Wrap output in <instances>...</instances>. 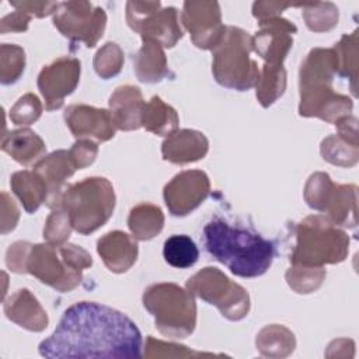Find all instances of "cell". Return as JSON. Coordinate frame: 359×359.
Listing matches in <instances>:
<instances>
[{
	"label": "cell",
	"instance_id": "1",
	"mask_svg": "<svg viewBox=\"0 0 359 359\" xmlns=\"http://www.w3.org/2000/svg\"><path fill=\"white\" fill-rule=\"evenodd\" d=\"M142 334L122 311L95 302H77L67 307L52 335L43 339V358L139 359Z\"/></svg>",
	"mask_w": 359,
	"mask_h": 359
},
{
	"label": "cell",
	"instance_id": "2",
	"mask_svg": "<svg viewBox=\"0 0 359 359\" xmlns=\"http://www.w3.org/2000/svg\"><path fill=\"white\" fill-rule=\"evenodd\" d=\"M203 244L210 257L241 278L265 273L275 257L272 241L219 217L205 224Z\"/></svg>",
	"mask_w": 359,
	"mask_h": 359
},
{
	"label": "cell",
	"instance_id": "3",
	"mask_svg": "<svg viewBox=\"0 0 359 359\" xmlns=\"http://www.w3.org/2000/svg\"><path fill=\"white\" fill-rule=\"evenodd\" d=\"M60 202L72 227L81 234H90L111 217L115 195L108 180L93 177L69 187Z\"/></svg>",
	"mask_w": 359,
	"mask_h": 359
},
{
	"label": "cell",
	"instance_id": "4",
	"mask_svg": "<svg viewBox=\"0 0 359 359\" xmlns=\"http://www.w3.org/2000/svg\"><path fill=\"white\" fill-rule=\"evenodd\" d=\"M60 247L45 244L32 245L18 272H29L41 282L57 290H70L81 279L83 268L91 266V257L77 245L63 247V261L59 258Z\"/></svg>",
	"mask_w": 359,
	"mask_h": 359
},
{
	"label": "cell",
	"instance_id": "5",
	"mask_svg": "<svg viewBox=\"0 0 359 359\" xmlns=\"http://www.w3.org/2000/svg\"><path fill=\"white\" fill-rule=\"evenodd\" d=\"M144 307L153 314L156 328L172 338L188 337L196 323V307L189 292L174 283L150 286L143 296Z\"/></svg>",
	"mask_w": 359,
	"mask_h": 359
},
{
	"label": "cell",
	"instance_id": "6",
	"mask_svg": "<svg viewBox=\"0 0 359 359\" xmlns=\"http://www.w3.org/2000/svg\"><path fill=\"white\" fill-rule=\"evenodd\" d=\"M297 245L293 262L317 266L324 262H338L346 255L348 238L320 216L307 217L297 227Z\"/></svg>",
	"mask_w": 359,
	"mask_h": 359
},
{
	"label": "cell",
	"instance_id": "7",
	"mask_svg": "<svg viewBox=\"0 0 359 359\" xmlns=\"http://www.w3.org/2000/svg\"><path fill=\"white\" fill-rule=\"evenodd\" d=\"M251 45L250 36L237 28H229L222 42H217L213 74L222 86L243 91L255 84L259 72L248 57Z\"/></svg>",
	"mask_w": 359,
	"mask_h": 359
},
{
	"label": "cell",
	"instance_id": "8",
	"mask_svg": "<svg viewBox=\"0 0 359 359\" xmlns=\"http://www.w3.org/2000/svg\"><path fill=\"white\" fill-rule=\"evenodd\" d=\"M189 293L215 304L229 320L243 318L250 309L248 293L216 268H205L187 283Z\"/></svg>",
	"mask_w": 359,
	"mask_h": 359
},
{
	"label": "cell",
	"instance_id": "9",
	"mask_svg": "<svg viewBox=\"0 0 359 359\" xmlns=\"http://www.w3.org/2000/svg\"><path fill=\"white\" fill-rule=\"evenodd\" d=\"M209 194V180L202 171H184L164 188V199L174 216H184L199 206Z\"/></svg>",
	"mask_w": 359,
	"mask_h": 359
},
{
	"label": "cell",
	"instance_id": "10",
	"mask_svg": "<svg viewBox=\"0 0 359 359\" xmlns=\"http://www.w3.org/2000/svg\"><path fill=\"white\" fill-rule=\"evenodd\" d=\"M79 77L80 62L72 57H60L42 69L38 76V87L45 97L48 111L63 104V98L76 88Z\"/></svg>",
	"mask_w": 359,
	"mask_h": 359
},
{
	"label": "cell",
	"instance_id": "11",
	"mask_svg": "<svg viewBox=\"0 0 359 359\" xmlns=\"http://www.w3.org/2000/svg\"><path fill=\"white\" fill-rule=\"evenodd\" d=\"M65 119L76 137L94 136L105 142L115 133V123L111 112L87 105H72L66 109Z\"/></svg>",
	"mask_w": 359,
	"mask_h": 359
},
{
	"label": "cell",
	"instance_id": "12",
	"mask_svg": "<svg viewBox=\"0 0 359 359\" xmlns=\"http://www.w3.org/2000/svg\"><path fill=\"white\" fill-rule=\"evenodd\" d=\"M97 250L105 265L112 272H125L136 261L137 245L122 231L105 234L97 243Z\"/></svg>",
	"mask_w": 359,
	"mask_h": 359
},
{
	"label": "cell",
	"instance_id": "13",
	"mask_svg": "<svg viewBox=\"0 0 359 359\" xmlns=\"http://www.w3.org/2000/svg\"><path fill=\"white\" fill-rule=\"evenodd\" d=\"M4 313L11 321L29 331H42L48 325L46 313L27 289L18 290L4 303Z\"/></svg>",
	"mask_w": 359,
	"mask_h": 359
},
{
	"label": "cell",
	"instance_id": "14",
	"mask_svg": "<svg viewBox=\"0 0 359 359\" xmlns=\"http://www.w3.org/2000/svg\"><path fill=\"white\" fill-rule=\"evenodd\" d=\"M111 115L116 128L123 130L136 129L140 126V116L144 104L137 87H119L109 100Z\"/></svg>",
	"mask_w": 359,
	"mask_h": 359
},
{
	"label": "cell",
	"instance_id": "15",
	"mask_svg": "<svg viewBox=\"0 0 359 359\" xmlns=\"http://www.w3.org/2000/svg\"><path fill=\"white\" fill-rule=\"evenodd\" d=\"M206 151H208L206 137L199 132L188 130V129L172 133L163 143L164 158L178 164L203 158Z\"/></svg>",
	"mask_w": 359,
	"mask_h": 359
},
{
	"label": "cell",
	"instance_id": "16",
	"mask_svg": "<svg viewBox=\"0 0 359 359\" xmlns=\"http://www.w3.org/2000/svg\"><path fill=\"white\" fill-rule=\"evenodd\" d=\"M76 163L70 151H55L50 156L42 158L35 165V172H38L49 188V206H55L59 202L60 187L66 178H69L74 170Z\"/></svg>",
	"mask_w": 359,
	"mask_h": 359
},
{
	"label": "cell",
	"instance_id": "17",
	"mask_svg": "<svg viewBox=\"0 0 359 359\" xmlns=\"http://www.w3.org/2000/svg\"><path fill=\"white\" fill-rule=\"evenodd\" d=\"M1 149L8 153L15 161L29 164L45 151L42 139L29 129L10 132L3 137Z\"/></svg>",
	"mask_w": 359,
	"mask_h": 359
},
{
	"label": "cell",
	"instance_id": "18",
	"mask_svg": "<svg viewBox=\"0 0 359 359\" xmlns=\"http://www.w3.org/2000/svg\"><path fill=\"white\" fill-rule=\"evenodd\" d=\"M11 187L28 213L35 212L49 195L48 185L38 172H15L11 177Z\"/></svg>",
	"mask_w": 359,
	"mask_h": 359
},
{
	"label": "cell",
	"instance_id": "19",
	"mask_svg": "<svg viewBox=\"0 0 359 359\" xmlns=\"http://www.w3.org/2000/svg\"><path fill=\"white\" fill-rule=\"evenodd\" d=\"M133 63L142 81H158L167 74L164 53L158 43L150 39H144V45L133 59Z\"/></svg>",
	"mask_w": 359,
	"mask_h": 359
},
{
	"label": "cell",
	"instance_id": "20",
	"mask_svg": "<svg viewBox=\"0 0 359 359\" xmlns=\"http://www.w3.org/2000/svg\"><path fill=\"white\" fill-rule=\"evenodd\" d=\"M293 25H286L283 29L292 28ZM279 32L276 27L271 29H264L255 36V50L271 65H282L289 48L292 46V39L287 34Z\"/></svg>",
	"mask_w": 359,
	"mask_h": 359
},
{
	"label": "cell",
	"instance_id": "21",
	"mask_svg": "<svg viewBox=\"0 0 359 359\" xmlns=\"http://www.w3.org/2000/svg\"><path fill=\"white\" fill-rule=\"evenodd\" d=\"M178 123L177 112L164 104L160 97H153L149 104H144L140 125L157 135H168Z\"/></svg>",
	"mask_w": 359,
	"mask_h": 359
},
{
	"label": "cell",
	"instance_id": "22",
	"mask_svg": "<svg viewBox=\"0 0 359 359\" xmlns=\"http://www.w3.org/2000/svg\"><path fill=\"white\" fill-rule=\"evenodd\" d=\"M163 255L168 265L178 269H185L198 261L199 250L189 236L172 234L164 241Z\"/></svg>",
	"mask_w": 359,
	"mask_h": 359
},
{
	"label": "cell",
	"instance_id": "23",
	"mask_svg": "<svg viewBox=\"0 0 359 359\" xmlns=\"http://www.w3.org/2000/svg\"><path fill=\"white\" fill-rule=\"evenodd\" d=\"M163 213L154 205H139L132 209L129 216V229L135 237L149 240L163 229Z\"/></svg>",
	"mask_w": 359,
	"mask_h": 359
},
{
	"label": "cell",
	"instance_id": "24",
	"mask_svg": "<svg viewBox=\"0 0 359 359\" xmlns=\"http://www.w3.org/2000/svg\"><path fill=\"white\" fill-rule=\"evenodd\" d=\"M286 74L282 65H265L257 80V98L264 107L271 105L285 91Z\"/></svg>",
	"mask_w": 359,
	"mask_h": 359
},
{
	"label": "cell",
	"instance_id": "25",
	"mask_svg": "<svg viewBox=\"0 0 359 359\" xmlns=\"http://www.w3.org/2000/svg\"><path fill=\"white\" fill-rule=\"evenodd\" d=\"M282 328L283 327H279V331L276 335L278 338L273 341L271 338H266L265 335L259 334V337L257 338V346L262 355H265V356H286L290 352H293V349H294L293 334L290 331H286L285 335H282V332H283Z\"/></svg>",
	"mask_w": 359,
	"mask_h": 359
},
{
	"label": "cell",
	"instance_id": "26",
	"mask_svg": "<svg viewBox=\"0 0 359 359\" xmlns=\"http://www.w3.org/2000/svg\"><path fill=\"white\" fill-rule=\"evenodd\" d=\"M41 115L39 100L34 94L21 97L10 111V118L15 125H29Z\"/></svg>",
	"mask_w": 359,
	"mask_h": 359
},
{
	"label": "cell",
	"instance_id": "27",
	"mask_svg": "<svg viewBox=\"0 0 359 359\" xmlns=\"http://www.w3.org/2000/svg\"><path fill=\"white\" fill-rule=\"evenodd\" d=\"M198 355H210V353H201V352H194L189 351L187 346L182 345H175V344H165L161 341H157L151 337L147 338L146 342V351L144 356L146 358H184V356H198Z\"/></svg>",
	"mask_w": 359,
	"mask_h": 359
},
{
	"label": "cell",
	"instance_id": "28",
	"mask_svg": "<svg viewBox=\"0 0 359 359\" xmlns=\"http://www.w3.org/2000/svg\"><path fill=\"white\" fill-rule=\"evenodd\" d=\"M121 65H122V52L116 46V43L112 49L111 57H105V55L100 50L95 56V60H94L95 72L104 79H108V77L115 76L116 73H119Z\"/></svg>",
	"mask_w": 359,
	"mask_h": 359
},
{
	"label": "cell",
	"instance_id": "29",
	"mask_svg": "<svg viewBox=\"0 0 359 359\" xmlns=\"http://www.w3.org/2000/svg\"><path fill=\"white\" fill-rule=\"evenodd\" d=\"M70 154L76 163V167L81 168L90 163H93L95 154H97V146L88 140H83L74 144V147L70 150Z\"/></svg>",
	"mask_w": 359,
	"mask_h": 359
}]
</instances>
